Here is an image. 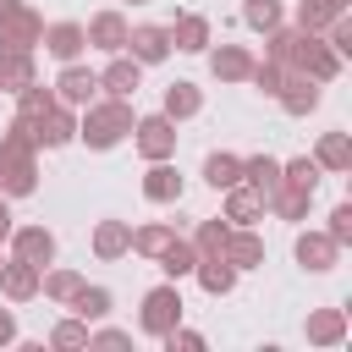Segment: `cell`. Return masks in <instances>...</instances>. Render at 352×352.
I'll list each match as a JSON object with an SVG mask.
<instances>
[{"label": "cell", "instance_id": "cell-1", "mask_svg": "<svg viewBox=\"0 0 352 352\" xmlns=\"http://www.w3.org/2000/svg\"><path fill=\"white\" fill-rule=\"evenodd\" d=\"M132 99H94V104H82L77 110V138L94 148V154H104V148H116L121 138H132Z\"/></svg>", "mask_w": 352, "mask_h": 352}, {"label": "cell", "instance_id": "cell-2", "mask_svg": "<svg viewBox=\"0 0 352 352\" xmlns=\"http://www.w3.org/2000/svg\"><path fill=\"white\" fill-rule=\"evenodd\" d=\"M182 308H187V302H182L176 280H160V286H148V292H143V308H138V330L160 341L170 324H182Z\"/></svg>", "mask_w": 352, "mask_h": 352}, {"label": "cell", "instance_id": "cell-3", "mask_svg": "<svg viewBox=\"0 0 352 352\" xmlns=\"http://www.w3.org/2000/svg\"><path fill=\"white\" fill-rule=\"evenodd\" d=\"M132 143H138L143 160H170V154H176V121H170L165 110L138 116V121H132Z\"/></svg>", "mask_w": 352, "mask_h": 352}, {"label": "cell", "instance_id": "cell-4", "mask_svg": "<svg viewBox=\"0 0 352 352\" xmlns=\"http://www.w3.org/2000/svg\"><path fill=\"white\" fill-rule=\"evenodd\" d=\"M38 33H44V16L28 0H16L0 16V50H38Z\"/></svg>", "mask_w": 352, "mask_h": 352}, {"label": "cell", "instance_id": "cell-5", "mask_svg": "<svg viewBox=\"0 0 352 352\" xmlns=\"http://www.w3.org/2000/svg\"><path fill=\"white\" fill-rule=\"evenodd\" d=\"M292 72H302V77H314V82L324 88V82H336V77H341V55L324 44V33H308V38H302V50H297V66H292Z\"/></svg>", "mask_w": 352, "mask_h": 352}, {"label": "cell", "instance_id": "cell-6", "mask_svg": "<svg viewBox=\"0 0 352 352\" xmlns=\"http://www.w3.org/2000/svg\"><path fill=\"white\" fill-rule=\"evenodd\" d=\"M126 16L121 11H94L88 22H82V38H88V50H104V55H121L126 50Z\"/></svg>", "mask_w": 352, "mask_h": 352}, {"label": "cell", "instance_id": "cell-7", "mask_svg": "<svg viewBox=\"0 0 352 352\" xmlns=\"http://www.w3.org/2000/svg\"><path fill=\"white\" fill-rule=\"evenodd\" d=\"M55 99H60V104H72V110L94 104V99H99V72H88V66L66 60V66H60V77H55Z\"/></svg>", "mask_w": 352, "mask_h": 352}, {"label": "cell", "instance_id": "cell-8", "mask_svg": "<svg viewBox=\"0 0 352 352\" xmlns=\"http://www.w3.org/2000/svg\"><path fill=\"white\" fill-rule=\"evenodd\" d=\"M11 258H28V264H55V231L50 226H11Z\"/></svg>", "mask_w": 352, "mask_h": 352}, {"label": "cell", "instance_id": "cell-9", "mask_svg": "<svg viewBox=\"0 0 352 352\" xmlns=\"http://www.w3.org/2000/svg\"><path fill=\"white\" fill-rule=\"evenodd\" d=\"M126 55H132L138 66H160V60L170 55V33H165L160 22H138V28H126Z\"/></svg>", "mask_w": 352, "mask_h": 352}, {"label": "cell", "instance_id": "cell-10", "mask_svg": "<svg viewBox=\"0 0 352 352\" xmlns=\"http://www.w3.org/2000/svg\"><path fill=\"white\" fill-rule=\"evenodd\" d=\"M77 138V110L72 104H50L38 121H33V143L38 148H66Z\"/></svg>", "mask_w": 352, "mask_h": 352}, {"label": "cell", "instance_id": "cell-11", "mask_svg": "<svg viewBox=\"0 0 352 352\" xmlns=\"http://www.w3.org/2000/svg\"><path fill=\"white\" fill-rule=\"evenodd\" d=\"M297 264L308 270V275H324V270H336V258H341V242H330V231H297Z\"/></svg>", "mask_w": 352, "mask_h": 352}, {"label": "cell", "instance_id": "cell-12", "mask_svg": "<svg viewBox=\"0 0 352 352\" xmlns=\"http://www.w3.org/2000/svg\"><path fill=\"white\" fill-rule=\"evenodd\" d=\"M220 258H226L236 275H242V270H258V264H264V236H258L253 226H231V236H226Z\"/></svg>", "mask_w": 352, "mask_h": 352}, {"label": "cell", "instance_id": "cell-13", "mask_svg": "<svg viewBox=\"0 0 352 352\" xmlns=\"http://www.w3.org/2000/svg\"><path fill=\"white\" fill-rule=\"evenodd\" d=\"M0 297H6V302H33V297H38V264H28V258H0Z\"/></svg>", "mask_w": 352, "mask_h": 352}, {"label": "cell", "instance_id": "cell-14", "mask_svg": "<svg viewBox=\"0 0 352 352\" xmlns=\"http://www.w3.org/2000/svg\"><path fill=\"white\" fill-rule=\"evenodd\" d=\"M99 88H104L110 99H132V94L143 88V66H138V60L121 50V55H110V66L99 72Z\"/></svg>", "mask_w": 352, "mask_h": 352}, {"label": "cell", "instance_id": "cell-15", "mask_svg": "<svg viewBox=\"0 0 352 352\" xmlns=\"http://www.w3.org/2000/svg\"><path fill=\"white\" fill-rule=\"evenodd\" d=\"M38 44L66 66V60H77L82 50H88V38H82V22H44V33H38Z\"/></svg>", "mask_w": 352, "mask_h": 352}, {"label": "cell", "instance_id": "cell-16", "mask_svg": "<svg viewBox=\"0 0 352 352\" xmlns=\"http://www.w3.org/2000/svg\"><path fill=\"white\" fill-rule=\"evenodd\" d=\"M275 104H280L286 116H314V110H319V82H314V77H302V72H286V82H280Z\"/></svg>", "mask_w": 352, "mask_h": 352}, {"label": "cell", "instance_id": "cell-17", "mask_svg": "<svg viewBox=\"0 0 352 352\" xmlns=\"http://www.w3.org/2000/svg\"><path fill=\"white\" fill-rule=\"evenodd\" d=\"M143 198L148 204H182V170L170 160H148L143 170Z\"/></svg>", "mask_w": 352, "mask_h": 352}, {"label": "cell", "instance_id": "cell-18", "mask_svg": "<svg viewBox=\"0 0 352 352\" xmlns=\"http://www.w3.org/2000/svg\"><path fill=\"white\" fill-rule=\"evenodd\" d=\"M302 336H308V346H341L346 341V308H314L302 319Z\"/></svg>", "mask_w": 352, "mask_h": 352}, {"label": "cell", "instance_id": "cell-19", "mask_svg": "<svg viewBox=\"0 0 352 352\" xmlns=\"http://www.w3.org/2000/svg\"><path fill=\"white\" fill-rule=\"evenodd\" d=\"M165 33H170V50H187V55H204L209 50V16H198V11H182Z\"/></svg>", "mask_w": 352, "mask_h": 352}, {"label": "cell", "instance_id": "cell-20", "mask_svg": "<svg viewBox=\"0 0 352 352\" xmlns=\"http://www.w3.org/2000/svg\"><path fill=\"white\" fill-rule=\"evenodd\" d=\"M209 72H214V82H248V72H253V50H242V44H220V50H209Z\"/></svg>", "mask_w": 352, "mask_h": 352}, {"label": "cell", "instance_id": "cell-21", "mask_svg": "<svg viewBox=\"0 0 352 352\" xmlns=\"http://www.w3.org/2000/svg\"><path fill=\"white\" fill-rule=\"evenodd\" d=\"M220 220H226V226H253V220H264V198H258L248 182H236V187H226Z\"/></svg>", "mask_w": 352, "mask_h": 352}, {"label": "cell", "instance_id": "cell-22", "mask_svg": "<svg viewBox=\"0 0 352 352\" xmlns=\"http://www.w3.org/2000/svg\"><path fill=\"white\" fill-rule=\"evenodd\" d=\"M126 253H132V226H126V220H99V226H94V258L116 264V258H126Z\"/></svg>", "mask_w": 352, "mask_h": 352}, {"label": "cell", "instance_id": "cell-23", "mask_svg": "<svg viewBox=\"0 0 352 352\" xmlns=\"http://www.w3.org/2000/svg\"><path fill=\"white\" fill-rule=\"evenodd\" d=\"M308 204H314V192H302V187H292L280 176V187L264 198V214H275V220H308Z\"/></svg>", "mask_w": 352, "mask_h": 352}, {"label": "cell", "instance_id": "cell-24", "mask_svg": "<svg viewBox=\"0 0 352 352\" xmlns=\"http://www.w3.org/2000/svg\"><path fill=\"white\" fill-rule=\"evenodd\" d=\"M192 275H198V286H204L209 297H231V292H236V270H231L220 253H204V258L192 264Z\"/></svg>", "mask_w": 352, "mask_h": 352}, {"label": "cell", "instance_id": "cell-25", "mask_svg": "<svg viewBox=\"0 0 352 352\" xmlns=\"http://www.w3.org/2000/svg\"><path fill=\"white\" fill-rule=\"evenodd\" d=\"M314 165L330 170V176L352 170V138H346V132H324V138L314 143Z\"/></svg>", "mask_w": 352, "mask_h": 352}, {"label": "cell", "instance_id": "cell-26", "mask_svg": "<svg viewBox=\"0 0 352 352\" xmlns=\"http://www.w3.org/2000/svg\"><path fill=\"white\" fill-rule=\"evenodd\" d=\"M33 77V50H0V94H22Z\"/></svg>", "mask_w": 352, "mask_h": 352}, {"label": "cell", "instance_id": "cell-27", "mask_svg": "<svg viewBox=\"0 0 352 352\" xmlns=\"http://www.w3.org/2000/svg\"><path fill=\"white\" fill-rule=\"evenodd\" d=\"M242 182H248L258 198H270V192L280 187V160H275V154H248V160H242Z\"/></svg>", "mask_w": 352, "mask_h": 352}, {"label": "cell", "instance_id": "cell-28", "mask_svg": "<svg viewBox=\"0 0 352 352\" xmlns=\"http://www.w3.org/2000/svg\"><path fill=\"white\" fill-rule=\"evenodd\" d=\"M154 264L165 270V280H182V275H192V264H198V248H192V236H182V231H176Z\"/></svg>", "mask_w": 352, "mask_h": 352}, {"label": "cell", "instance_id": "cell-29", "mask_svg": "<svg viewBox=\"0 0 352 352\" xmlns=\"http://www.w3.org/2000/svg\"><path fill=\"white\" fill-rule=\"evenodd\" d=\"M77 286H82V270H66V264H44V270H38V292H44L50 302H72Z\"/></svg>", "mask_w": 352, "mask_h": 352}, {"label": "cell", "instance_id": "cell-30", "mask_svg": "<svg viewBox=\"0 0 352 352\" xmlns=\"http://www.w3.org/2000/svg\"><path fill=\"white\" fill-rule=\"evenodd\" d=\"M302 38H308V33H302L297 22H292V28L280 22V28H270V33H264V55H270V60H280V66H297V50H302Z\"/></svg>", "mask_w": 352, "mask_h": 352}, {"label": "cell", "instance_id": "cell-31", "mask_svg": "<svg viewBox=\"0 0 352 352\" xmlns=\"http://www.w3.org/2000/svg\"><path fill=\"white\" fill-rule=\"evenodd\" d=\"M160 110H165L170 121H192V116L204 110V88H198V82H170V88H165V104H160Z\"/></svg>", "mask_w": 352, "mask_h": 352}, {"label": "cell", "instance_id": "cell-32", "mask_svg": "<svg viewBox=\"0 0 352 352\" xmlns=\"http://www.w3.org/2000/svg\"><path fill=\"white\" fill-rule=\"evenodd\" d=\"M204 182H209L214 192L236 187V182H242V154H231V148H214V154L204 160Z\"/></svg>", "mask_w": 352, "mask_h": 352}, {"label": "cell", "instance_id": "cell-33", "mask_svg": "<svg viewBox=\"0 0 352 352\" xmlns=\"http://www.w3.org/2000/svg\"><path fill=\"white\" fill-rule=\"evenodd\" d=\"M170 236H176V220H148V226L132 231V253H138V258H160Z\"/></svg>", "mask_w": 352, "mask_h": 352}, {"label": "cell", "instance_id": "cell-34", "mask_svg": "<svg viewBox=\"0 0 352 352\" xmlns=\"http://www.w3.org/2000/svg\"><path fill=\"white\" fill-rule=\"evenodd\" d=\"M110 302H116V297H110V286H88V280H82V286H77V297H72L66 308H72L77 319H88V324H99V319L110 314Z\"/></svg>", "mask_w": 352, "mask_h": 352}, {"label": "cell", "instance_id": "cell-35", "mask_svg": "<svg viewBox=\"0 0 352 352\" xmlns=\"http://www.w3.org/2000/svg\"><path fill=\"white\" fill-rule=\"evenodd\" d=\"M0 192H6V198H28V192H38V160L0 165Z\"/></svg>", "mask_w": 352, "mask_h": 352}, {"label": "cell", "instance_id": "cell-36", "mask_svg": "<svg viewBox=\"0 0 352 352\" xmlns=\"http://www.w3.org/2000/svg\"><path fill=\"white\" fill-rule=\"evenodd\" d=\"M242 22L253 33H270V28L286 22V11H280V0H242Z\"/></svg>", "mask_w": 352, "mask_h": 352}, {"label": "cell", "instance_id": "cell-37", "mask_svg": "<svg viewBox=\"0 0 352 352\" xmlns=\"http://www.w3.org/2000/svg\"><path fill=\"white\" fill-rule=\"evenodd\" d=\"M50 104H60V99H55V88H44L38 77H33V82H28V88L16 94V116H28V121H38V116H44Z\"/></svg>", "mask_w": 352, "mask_h": 352}, {"label": "cell", "instance_id": "cell-38", "mask_svg": "<svg viewBox=\"0 0 352 352\" xmlns=\"http://www.w3.org/2000/svg\"><path fill=\"white\" fill-rule=\"evenodd\" d=\"M286 72H292V66H280V60H270V55H264V60H253L248 82H253L258 94H270V99H275V94H280V82H286Z\"/></svg>", "mask_w": 352, "mask_h": 352}, {"label": "cell", "instance_id": "cell-39", "mask_svg": "<svg viewBox=\"0 0 352 352\" xmlns=\"http://www.w3.org/2000/svg\"><path fill=\"white\" fill-rule=\"evenodd\" d=\"M226 236H231V226L214 214V220H198V231H192V248H198V258L204 253H220L226 248Z\"/></svg>", "mask_w": 352, "mask_h": 352}, {"label": "cell", "instance_id": "cell-40", "mask_svg": "<svg viewBox=\"0 0 352 352\" xmlns=\"http://www.w3.org/2000/svg\"><path fill=\"white\" fill-rule=\"evenodd\" d=\"M280 176L292 182V187H302V192H319V165H314V154H302V160H292V165H280Z\"/></svg>", "mask_w": 352, "mask_h": 352}, {"label": "cell", "instance_id": "cell-41", "mask_svg": "<svg viewBox=\"0 0 352 352\" xmlns=\"http://www.w3.org/2000/svg\"><path fill=\"white\" fill-rule=\"evenodd\" d=\"M50 346H60V352H72V346H88V319H60L55 330H50Z\"/></svg>", "mask_w": 352, "mask_h": 352}, {"label": "cell", "instance_id": "cell-42", "mask_svg": "<svg viewBox=\"0 0 352 352\" xmlns=\"http://www.w3.org/2000/svg\"><path fill=\"white\" fill-rule=\"evenodd\" d=\"M160 341H165L170 352H204V336H198V330H187V324H170Z\"/></svg>", "mask_w": 352, "mask_h": 352}, {"label": "cell", "instance_id": "cell-43", "mask_svg": "<svg viewBox=\"0 0 352 352\" xmlns=\"http://www.w3.org/2000/svg\"><path fill=\"white\" fill-rule=\"evenodd\" d=\"M324 231H330V242H341V248H346V242H352V204H336Z\"/></svg>", "mask_w": 352, "mask_h": 352}, {"label": "cell", "instance_id": "cell-44", "mask_svg": "<svg viewBox=\"0 0 352 352\" xmlns=\"http://www.w3.org/2000/svg\"><path fill=\"white\" fill-rule=\"evenodd\" d=\"M132 330H88V346H126Z\"/></svg>", "mask_w": 352, "mask_h": 352}, {"label": "cell", "instance_id": "cell-45", "mask_svg": "<svg viewBox=\"0 0 352 352\" xmlns=\"http://www.w3.org/2000/svg\"><path fill=\"white\" fill-rule=\"evenodd\" d=\"M16 341V308H0V346Z\"/></svg>", "mask_w": 352, "mask_h": 352}, {"label": "cell", "instance_id": "cell-46", "mask_svg": "<svg viewBox=\"0 0 352 352\" xmlns=\"http://www.w3.org/2000/svg\"><path fill=\"white\" fill-rule=\"evenodd\" d=\"M11 226H16V214H11V198H6V192H0V242H6V236H11Z\"/></svg>", "mask_w": 352, "mask_h": 352}, {"label": "cell", "instance_id": "cell-47", "mask_svg": "<svg viewBox=\"0 0 352 352\" xmlns=\"http://www.w3.org/2000/svg\"><path fill=\"white\" fill-rule=\"evenodd\" d=\"M132 6H143V0H132Z\"/></svg>", "mask_w": 352, "mask_h": 352}]
</instances>
